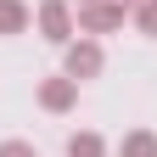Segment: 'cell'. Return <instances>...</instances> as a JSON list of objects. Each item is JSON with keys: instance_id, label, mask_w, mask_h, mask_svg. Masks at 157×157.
<instances>
[{"instance_id": "6da1fadb", "label": "cell", "mask_w": 157, "mask_h": 157, "mask_svg": "<svg viewBox=\"0 0 157 157\" xmlns=\"http://www.w3.org/2000/svg\"><path fill=\"white\" fill-rule=\"evenodd\" d=\"M101 67H107V56H101L95 39H67V56H62V73H67V78L84 84V78H95Z\"/></svg>"}, {"instance_id": "7a4b0ae2", "label": "cell", "mask_w": 157, "mask_h": 157, "mask_svg": "<svg viewBox=\"0 0 157 157\" xmlns=\"http://www.w3.org/2000/svg\"><path fill=\"white\" fill-rule=\"evenodd\" d=\"M39 28H45V39H51V45H67V39H73V11H67V0H39Z\"/></svg>"}, {"instance_id": "3957f363", "label": "cell", "mask_w": 157, "mask_h": 157, "mask_svg": "<svg viewBox=\"0 0 157 157\" xmlns=\"http://www.w3.org/2000/svg\"><path fill=\"white\" fill-rule=\"evenodd\" d=\"M112 28H124V6H112V0L78 6V34H112Z\"/></svg>"}, {"instance_id": "277c9868", "label": "cell", "mask_w": 157, "mask_h": 157, "mask_svg": "<svg viewBox=\"0 0 157 157\" xmlns=\"http://www.w3.org/2000/svg\"><path fill=\"white\" fill-rule=\"evenodd\" d=\"M73 101H78V78L56 73V78H45V84H39V107H45V112H67Z\"/></svg>"}, {"instance_id": "5b68a950", "label": "cell", "mask_w": 157, "mask_h": 157, "mask_svg": "<svg viewBox=\"0 0 157 157\" xmlns=\"http://www.w3.org/2000/svg\"><path fill=\"white\" fill-rule=\"evenodd\" d=\"M118 157H157V135L151 129H129L118 140Z\"/></svg>"}, {"instance_id": "8992f818", "label": "cell", "mask_w": 157, "mask_h": 157, "mask_svg": "<svg viewBox=\"0 0 157 157\" xmlns=\"http://www.w3.org/2000/svg\"><path fill=\"white\" fill-rule=\"evenodd\" d=\"M28 6H23V0H0V34H23L28 28Z\"/></svg>"}, {"instance_id": "52a82bcc", "label": "cell", "mask_w": 157, "mask_h": 157, "mask_svg": "<svg viewBox=\"0 0 157 157\" xmlns=\"http://www.w3.org/2000/svg\"><path fill=\"white\" fill-rule=\"evenodd\" d=\"M67 157H107V140L95 129H78L73 140H67Z\"/></svg>"}, {"instance_id": "ba28073f", "label": "cell", "mask_w": 157, "mask_h": 157, "mask_svg": "<svg viewBox=\"0 0 157 157\" xmlns=\"http://www.w3.org/2000/svg\"><path fill=\"white\" fill-rule=\"evenodd\" d=\"M135 28L157 39V0H140V6H135Z\"/></svg>"}, {"instance_id": "9c48e42d", "label": "cell", "mask_w": 157, "mask_h": 157, "mask_svg": "<svg viewBox=\"0 0 157 157\" xmlns=\"http://www.w3.org/2000/svg\"><path fill=\"white\" fill-rule=\"evenodd\" d=\"M0 157H34L28 140H0Z\"/></svg>"}, {"instance_id": "30bf717a", "label": "cell", "mask_w": 157, "mask_h": 157, "mask_svg": "<svg viewBox=\"0 0 157 157\" xmlns=\"http://www.w3.org/2000/svg\"><path fill=\"white\" fill-rule=\"evenodd\" d=\"M112 6H124V11H135V6H140V0H112Z\"/></svg>"}, {"instance_id": "8fae6325", "label": "cell", "mask_w": 157, "mask_h": 157, "mask_svg": "<svg viewBox=\"0 0 157 157\" xmlns=\"http://www.w3.org/2000/svg\"><path fill=\"white\" fill-rule=\"evenodd\" d=\"M73 6H95V0H73Z\"/></svg>"}]
</instances>
